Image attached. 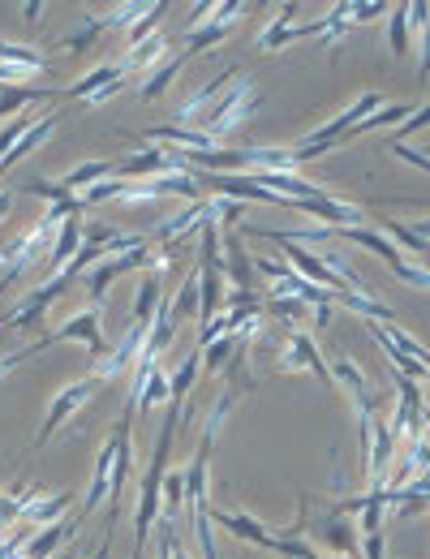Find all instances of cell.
I'll list each match as a JSON object with an SVG mask.
<instances>
[{
    "label": "cell",
    "instance_id": "12",
    "mask_svg": "<svg viewBox=\"0 0 430 559\" xmlns=\"http://www.w3.org/2000/svg\"><path fill=\"white\" fill-rule=\"evenodd\" d=\"M74 508V491H43V486H31L22 499V512H18V521L26 525H56V521H65V512Z\"/></svg>",
    "mask_w": 430,
    "mask_h": 559
},
{
    "label": "cell",
    "instance_id": "36",
    "mask_svg": "<svg viewBox=\"0 0 430 559\" xmlns=\"http://www.w3.org/2000/svg\"><path fill=\"white\" fill-rule=\"evenodd\" d=\"M168 9H172L168 0H151V5H147V13H142V18H138V22L125 31L129 48H138V43H147L151 35H160V22H164V13H168Z\"/></svg>",
    "mask_w": 430,
    "mask_h": 559
},
{
    "label": "cell",
    "instance_id": "33",
    "mask_svg": "<svg viewBox=\"0 0 430 559\" xmlns=\"http://www.w3.org/2000/svg\"><path fill=\"white\" fill-rule=\"evenodd\" d=\"M185 61H190V56H185V52H181V56H168V61H164L160 69H155V74H147V82L138 86V95L147 99V104H151V99H160V95L168 91V86L177 82V74L185 69Z\"/></svg>",
    "mask_w": 430,
    "mask_h": 559
},
{
    "label": "cell",
    "instance_id": "53",
    "mask_svg": "<svg viewBox=\"0 0 430 559\" xmlns=\"http://www.w3.org/2000/svg\"><path fill=\"white\" fill-rule=\"evenodd\" d=\"M426 125H430V104H422V108H418V112H413V117H409L405 125H400V129H396V134H400V138H409V134H422V129H426ZM400 138H396V142H400Z\"/></svg>",
    "mask_w": 430,
    "mask_h": 559
},
{
    "label": "cell",
    "instance_id": "7",
    "mask_svg": "<svg viewBox=\"0 0 430 559\" xmlns=\"http://www.w3.org/2000/svg\"><path fill=\"white\" fill-rule=\"evenodd\" d=\"M246 18V5L241 0H220V5L211 9V18L203 22V26H194V31H185V56H198V52H207V48H215V43H224L228 35H233V26Z\"/></svg>",
    "mask_w": 430,
    "mask_h": 559
},
{
    "label": "cell",
    "instance_id": "2",
    "mask_svg": "<svg viewBox=\"0 0 430 559\" xmlns=\"http://www.w3.org/2000/svg\"><path fill=\"white\" fill-rule=\"evenodd\" d=\"M258 104H263V91H258V86H254L246 74H237L233 82H228V91L215 99V104L203 112V117H198V129H203L211 142H215V138H228L233 129H241V125L254 117Z\"/></svg>",
    "mask_w": 430,
    "mask_h": 559
},
{
    "label": "cell",
    "instance_id": "11",
    "mask_svg": "<svg viewBox=\"0 0 430 559\" xmlns=\"http://www.w3.org/2000/svg\"><path fill=\"white\" fill-rule=\"evenodd\" d=\"M125 86V69H121V61H104L99 69H91L86 78H78L74 86H65V95L69 99H86L91 108H104L112 95H117Z\"/></svg>",
    "mask_w": 430,
    "mask_h": 559
},
{
    "label": "cell",
    "instance_id": "35",
    "mask_svg": "<svg viewBox=\"0 0 430 559\" xmlns=\"http://www.w3.org/2000/svg\"><path fill=\"white\" fill-rule=\"evenodd\" d=\"M104 31H108V18H104V13H86L82 26H74V31H69L61 43H65V52H91V43L104 35Z\"/></svg>",
    "mask_w": 430,
    "mask_h": 559
},
{
    "label": "cell",
    "instance_id": "34",
    "mask_svg": "<svg viewBox=\"0 0 430 559\" xmlns=\"http://www.w3.org/2000/svg\"><path fill=\"white\" fill-rule=\"evenodd\" d=\"M0 65H22V69H31V74H48L52 69V61L43 52L26 48V43H5V39H0Z\"/></svg>",
    "mask_w": 430,
    "mask_h": 559
},
{
    "label": "cell",
    "instance_id": "51",
    "mask_svg": "<svg viewBox=\"0 0 430 559\" xmlns=\"http://www.w3.org/2000/svg\"><path fill=\"white\" fill-rule=\"evenodd\" d=\"M271 314H276V319H301V314H306V301H297V297H271V306H267Z\"/></svg>",
    "mask_w": 430,
    "mask_h": 559
},
{
    "label": "cell",
    "instance_id": "37",
    "mask_svg": "<svg viewBox=\"0 0 430 559\" xmlns=\"http://www.w3.org/2000/svg\"><path fill=\"white\" fill-rule=\"evenodd\" d=\"M198 375H203V349L185 353L181 370H172L168 375V387H172V400H177V405H181V396H190V387L198 383Z\"/></svg>",
    "mask_w": 430,
    "mask_h": 559
},
{
    "label": "cell",
    "instance_id": "22",
    "mask_svg": "<svg viewBox=\"0 0 430 559\" xmlns=\"http://www.w3.org/2000/svg\"><path fill=\"white\" fill-rule=\"evenodd\" d=\"M164 61H168V39L151 35L147 43H138V48H129L121 56V69H125V74H155Z\"/></svg>",
    "mask_w": 430,
    "mask_h": 559
},
{
    "label": "cell",
    "instance_id": "42",
    "mask_svg": "<svg viewBox=\"0 0 430 559\" xmlns=\"http://www.w3.org/2000/svg\"><path fill=\"white\" fill-rule=\"evenodd\" d=\"M125 185H129V181H117V177H108V181H99V185H91V190L82 194V207H95V203H117Z\"/></svg>",
    "mask_w": 430,
    "mask_h": 559
},
{
    "label": "cell",
    "instance_id": "26",
    "mask_svg": "<svg viewBox=\"0 0 430 559\" xmlns=\"http://www.w3.org/2000/svg\"><path fill=\"white\" fill-rule=\"evenodd\" d=\"M327 370H332V387H344L357 405H366L370 400V383H366V375H362V366L353 362V357H332L327 362Z\"/></svg>",
    "mask_w": 430,
    "mask_h": 559
},
{
    "label": "cell",
    "instance_id": "9",
    "mask_svg": "<svg viewBox=\"0 0 430 559\" xmlns=\"http://www.w3.org/2000/svg\"><path fill=\"white\" fill-rule=\"evenodd\" d=\"M168 172H185L181 164V151H168V147H147V151H134L112 168L117 181H155V177H168Z\"/></svg>",
    "mask_w": 430,
    "mask_h": 559
},
{
    "label": "cell",
    "instance_id": "40",
    "mask_svg": "<svg viewBox=\"0 0 430 559\" xmlns=\"http://www.w3.org/2000/svg\"><path fill=\"white\" fill-rule=\"evenodd\" d=\"M181 508H185V469H168L164 473V512L160 516L177 521Z\"/></svg>",
    "mask_w": 430,
    "mask_h": 559
},
{
    "label": "cell",
    "instance_id": "15",
    "mask_svg": "<svg viewBox=\"0 0 430 559\" xmlns=\"http://www.w3.org/2000/svg\"><path fill=\"white\" fill-rule=\"evenodd\" d=\"M112 465H117V439L108 435L104 448H99V456H95V473H91V486H86V499H82V508H78V525L99 504H108V495H112Z\"/></svg>",
    "mask_w": 430,
    "mask_h": 559
},
{
    "label": "cell",
    "instance_id": "41",
    "mask_svg": "<svg viewBox=\"0 0 430 559\" xmlns=\"http://www.w3.org/2000/svg\"><path fill=\"white\" fill-rule=\"evenodd\" d=\"M26 194H35V198H48V203L56 207V203H74L78 194H69L61 181H48V177H35L31 185H26Z\"/></svg>",
    "mask_w": 430,
    "mask_h": 559
},
{
    "label": "cell",
    "instance_id": "44",
    "mask_svg": "<svg viewBox=\"0 0 430 559\" xmlns=\"http://www.w3.org/2000/svg\"><path fill=\"white\" fill-rule=\"evenodd\" d=\"M142 13H147V5H142V0H125V5H117L112 13H104V18H108V31H117V26H125V31H129V26H134Z\"/></svg>",
    "mask_w": 430,
    "mask_h": 559
},
{
    "label": "cell",
    "instance_id": "31",
    "mask_svg": "<svg viewBox=\"0 0 430 559\" xmlns=\"http://www.w3.org/2000/svg\"><path fill=\"white\" fill-rule=\"evenodd\" d=\"M336 306L362 314V319H370V323H396V310L383 306V301H375L370 293H336Z\"/></svg>",
    "mask_w": 430,
    "mask_h": 559
},
{
    "label": "cell",
    "instance_id": "27",
    "mask_svg": "<svg viewBox=\"0 0 430 559\" xmlns=\"http://www.w3.org/2000/svg\"><path fill=\"white\" fill-rule=\"evenodd\" d=\"M340 241H353V246L370 250L375 258H383L387 267H392V263H400V258H405V254H400V250L392 246V241H387V237L379 233V228H340Z\"/></svg>",
    "mask_w": 430,
    "mask_h": 559
},
{
    "label": "cell",
    "instance_id": "8",
    "mask_svg": "<svg viewBox=\"0 0 430 559\" xmlns=\"http://www.w3.org/2000/svg\"><path fill=\"white\" fill-rule=\"evenodd\" d=\"M289 211L301 215H314L323 228H362L366 220V207L362 203H349V198H336V194H314V198H301V203H289Z\"/></svg>",
    "mask_w": 430,
    "mask_h": 559
},
{
    "label": "cell",
    "instance_id": "49",
    "mask_svg": "<svg viewBox=\"0 0 430 559\" xmlns=\"http://www.w3.org/2000/svg\"><path fill=\"white\" fill-rule=\"evenodd\" d=\"M405 13H409V35L422 39L430 31V5H426V0H409Z\"/></svg>",
    "mask_w": 430,
    "mask_h": 559
},
{
    "label": "cell",
    "instance_id": "45",
    "mask_svg": "<svg viewBox=\"0 0 430 559\" xmlns=\"http://www.w3.org/2000/svg\"><path fill=\"white\" fill-rule=\"evenodd\" d=\"M172 310H177V319H185V314H198V276L181 280V293L172 297Z\"/></svg>",
    "mask_w": 430,
    "mask_h": 559
},
{
    "label": "cell",
    "instance_id": "3",
    "mask_svg": "<svg viewBox=\"0 0 430 559\" xmlns=\"http://www.w3.org/2000/svg\"><path fill=\"white\" fill-rule=\"evenodd\" d=\"M396 405H392V418H387V430H392L396 439H409L418 443L426 439V422H430V409L422 400V383H413L405 375H396Z\"/></svg>",
    "mask_w": 430,
    "mask_h": 559
},
{
    "label": "cell",
    "instance_id": "6",
    "mask_svg": "<svg viewBox=\"0 0 430 559\" xmlns=\"http://www.w3.org/2000/svg\"><path fill=\"white\" fill-rule=\"evenodd\" d=\"M99 392V379L95 375H86V379H78V383H69V387H61V392L52 396V405H48V418H43V426H39V435H35V448H43V443H48L56 430H61L69 418H74V413L86 405V400H91Z\"/></svg>",
    "mask_w": 430,
    "mask_h": 559
},
{
    "label": "cell",
    "instance_id": "21",
    "mask_svg": "<svg viewBox=\"0 0 430 559\" xmlns=\"http://www.w3.org/2000/svg\"><path fill=\"white\" fill-rule=\"evenodd\" d=\"M78 534V521H56L43 525L31 542H22V559H56V547Z\"/></svg>",
    "mask_w": 430,
    "mask_h": 559
},
{
    "label": "cell",
    "instance_id": "56",
    "mask_svg": "<svg viewBox=\"0 0 430 559\" xmlns=\"http://www.w3.org/2000/svg\"><path fill=\"white\" fill-rule=\"evenodd\" d=\"M39 9H43L39 0H26V5H22V22H26V26H35V22H39Z\"/></svg>",
    "mask_w": 430,
    "mask_h": 559
},
{
    "label": "cell",
    "instance_id": "48",
    "mask_svg": "<svg viewBox=\"0 0 430 559\" xmlns=\"http://www.w3.org/2000/svg\"><path fill=\"white\" fill-rule=\"evenodd\" d=\"M35 353H43V340H35V344H26V349H18V353H0V379L5 375H13L22 362H31Z\"/></svg>",
    "mask_w": 430,
    "mask_h": 559
},
{
    "label": "cell",
    "instance_id": "47",
    "mask_svg": "<svg viewBox=\"0 0 430 559\" xmlns=\"http://www.w3.org/2000/svg\"><path fill=\"white\" fill-rule=\"evenodd\" d=\"M387 147H392V155H396V160H405V164H413V168H418V172H426V177H430V155H426V147L418 151V147H405V142H387Z\"/></svg>",
    "mask_w": 430,
    "mask_h": 559
},
{
    "label": "cell",
    "instance_id": "30",
    "mask_svg": "<svg viewBox=\"0 0 430 559\" xmlns=\"http://www.w3.org/2000/svg\"><path fill=\"white\" fill-rule=\"evenodd\" d=\"M413 112H418L413 104H383L379 112H370V117L353 129V138H362V134H379V129H400V125H405V121L413 117Z\"/></svg>",
    "mask_w": 430,
    "mask_h": 559
},
{
    "label": "cell",
    "instance_id": "14",
    "mask_svg": "<svg viewBox=\"0 0 430 559\" xmlns=\"http://www.w3.org/2000/svg\"><path fill=\"white\" fill-rule=\"evenodd\" d=\"M297 370H314L319 379L332 383V370H327V357L319 353V340L310 332H293L289 344H284V357H280V375H297Z\"/></svg>",
    "mask_w": 430,
    "mask_h": 559
},
{
    "label": "cell",
    "instance_id": "24",
    "mask_svg": "<svg viewBox=\"0 0 430 559\" xmlns=\"http://www.w3.org/2000/svg\"><path fill=\"white\" fill-rule=\"evenodd\" d=\"M56 91L48 86H0V121H13V112L22 108H35V104H52Z\"/></svg>",
    "mask_w": 430,
    "mask_h": 559
},
{
    "label": "cell",
    "instance_id": "57",
    "mask_svg": "<svg viewBox=\"0 0 430 559\" xmlns=\"http://www.w3.org/2000/svg\"><path fill=\"white\" fill-rule=\"evenodd\" d=\"M168 551H172V559H194V555H190V551H185L181 542H177V529H172V534H168Z\"/></svg>",
    "mask_w": 430,
    "mask_h": 559
},
{
    "label": "cell",
    "instance_id": "17",
    "mask_svg": "<svg viewBox=\"0 0 430 559\" xmlns=\"http://www.w3.org/2000/svg\"><path fill=\"white\" fill-rule=\"evenodd\" d=\"M56 125H61V112H48V117H39L31 129H26V134H22V142H18V147H13L9 155H5V160H0V177H5V172L9 168H18L22 160H26V155H35L39 147H43V142H48L52 134H56Z\"/></svg>",
    "mask_w": 430,
    "mask_h": 559
},
{
    "label": "cell",
    "instance_id": "19",
    "mask_svg": "<svg viewBox=\"0 0 430 559\" xmlns=\"http://www.w3.org/2000/svg\"><path fill=\"white\" fill-rule=\"evenodd\" d=\"M82 241H86V224H82V215H69V220L61 224V233H56V241H52V250H48V267H52V276H56V271H65L69 263H74L78 250H82Z\"/></svg>",
    "mask_w": 430,
    "mask_h": 559
},
{
    "label": "cell",
    "instance_id": "39",
    "mask_svg": "<svg viewBox=\"0 0 430 559\" xmlns=\"http://www.w3.org/2000/svg\"><path fill=\"white\" fill-rule=\"evenodd\" d=\"M241 344H246V340H241L237 332H228V336H220V340H211L207 349H203V370H211V375H215V370H224L228 362H233V353L241 349Z\"/></svg>",
    "mask_w": 430,
    "mask_h": 559
},
{
    "label": "cell",
    "instance_id": "20",
    "mask_svg": "<svg viewBox=\"0 0 430 559\" xmlns=\"http://www.w3.org/2000/svg\"><path fill=\"white\" fill-rule=\"evenodd\" d=\"M211 521L224 525L237 542H250V547H267V551H271V538H276V534H271V529L258 521V516H250V512H215Z\"/></svg>",
    "mask_w": 430,
    "mask_h": 559
},
{
    "label": "cell",
    "instance_id": "32",
    "mask_svg": "<svg viewBox=\"0 0 430 559\" xmlns=\"http://www.w3.org/2000/svg\"><path fill=\"white\" fill-rule=\"evenodd\" d=\"M293 31H297V5H284L276 18L267 22V31H263V39H258V48L276 52V48H284V43H293Z\"/></svg>",
    "mask_w": 430,
    "mask_h": 559
},
{
    "label": "cell",
    "instance_id": "25",
    "mask_svg": "<svg viewBox=\"0 0 430 559\" xmlns=\"http://www.w3.org/2000/svg\"><path fill=\"white\" fill-rule=\"evenodd\" d=\"M112 168H117L112 160H86V164H74L69 172H61V177H56V181H61L69 194H78V198H82L86 190H91V185L108 181V177H112Z\"/></svg>",
    "mask_w": 430,
    "mask_h": 559
},
{
    "label": "cell",
    "instance_id": "43",
    "mask_svg": "<svg viewBox=\"0 0 430 559\" xmlns=\"http://www.w3.org/2000/svg\"><path fill=\"white\" fill-rule=\"evenodd\" d=\"M31 125H35V117H13V121L0 125V160H5V155H9L13 147H18L22 134H26Z\"/></svg>",
    "mask_w": 430,
    "mask_h": 559
},
{
    "label": "cell",
    "instance_id": "52",
    "mask_svg": "<svg viewBox=\"0 0 430 559\" xmlns=\"http://www.w3.org/2000/svg\"><path fill=\"white\" fill-rule=\"evenodd\" d=\"M387 9L392 5H383V0H357V5L349 9V22H375V18H383Z\"/></svg>",
    "mask_w": 430,
    "mask_h": 559
},
{
    "label": "cell",
    "instance_id": "23",
    "mask_svg": "<svg viewBox=\"0 0 430 559\" xmlns=\"http://www.w3.org/2000/svg\"><path fill=\"white\" fill-rule=\"evenodd\" d=\"M147 138L151 142H168V151L172 147H181V151H207V147H215V142L198 125H177V121H172V125H151Z\"/></svg>",
    "mask_w": 430,
    "mask_h": 559
},
{
    "label": "cell",
    "instance_id": "29",
    "mask_svg": "<svg viewBox=\"0 0 430 559\" xmlns=\"http://www.w3.org/2000/svg\"><path fill=\"white\" fill-rule=\"evenodd\" d=\"M164 297L168 293H164V280L160 276H142L138 280V293H134V323L151 327V319H155V310H160Z\"/></svg>",
    "mask_w": 430,
    "mask_h": 559
},
{
    "label": "cell",
    "instance_id": "50",
    "mask_svg": "<svg viewBox=\"0 0 430 559\" xmlns=\"http://www.w3.org/2000/svg\"><path fill=\"white\" fill-rule=\"evenodd\" d=\"M289 271H293V267L280 263V258H267V254L254 258V276H263V280H276V284H280L284 276H289Z\"/></svg>",
    "mask_w": 430,
    "mask_h": 559
},
{
    "label": "cell",
    "instance_id": "54",
    "mask_svg": "<svg viewBox=\"0 0 430 559\" xmlns=\"http://www.w3.org/2000/svg\"><path fill=\"white\" fill-rule=\"evenodd\" d=\"M362 555H366V559H387L383 534H362Z\"/></svg>",
    "mask_w": 430,
    "mask_h": 559
},
{
    "label": "cell",
    "instance_id": "28",
    "mask_svg": "<svg viewBox=\"0 0 430 559\" xmlns=\"http://www.w3.org/2000/svg\"><path fill=\"white\" fill-rule=\"evenodd\" d=\"M379 233H383L387 241H392V246H396L400 254H405V258H426V254H430V241H426V237H422L413 224L383 220V228H379Z\"/></svg>",
    "mask_w": 430,
    "mask_h": 559
},
{
    "label": "cell",
    "instance_id": "18",
    "mask_svg": "<svg viewBox=\"0 0 430 559\" xmlns=\"http://www.w3.org/2000/svg\"><path fill=\"white\" fill-rule=\"evenodd\" d=\"M224 280L233 284V289H246V293H254V284H258L254 263H250V250L241 246L237 233L224 237Z\"/></svg>",
    "mask_w": 430,
    "mask_h": 559
},
{
    "label": "cell",
    "instance_id": "58",
    "mask_svg": "<svg viewBox=\"0 0 430 559\" xmlns=\"http://www.w3.org/2000/svg\"><path fill=\"white\" fill-rule=\"evenodd\" d=\"M9 211H13V194H9V190H0V224L9 220Z\"/></svg>",
    "mask_w": 430,
    "mask_h": 559
},
{
    "label": "cell",
    "instance_id": "5",
    "mask_svg": "<svg viewBox=\"0 0 430 559\" xmlns=\"http://www.w3.org/2000/svg\"><path fill=\"white\" fill-rule=\"evenodd\" d=\"M151 254H155L151 241H147V246H138V250H129V254H104L91 271H86V297L99 306V301H104V293H108V284L129 276V271H138V267H151Z\"/></svg>",
    "mask_w": 430,
    "mask_h": 559
},
{
    "label": "cell",
    "instance_id": "46",
    "mask_svg": "<svg viewBox=\"0 0 430 559\" xmlns=\"http://www.w3.org/2000/svg\"><path fill=\"white\" fill-rule=\"evenodd\" d=\"M31 486H13V491H0V525H9V521H18V512H22V499Z\"/></svg>",
    "mask_w": 430,
    "mask_h": 559
},
{
    "label": "cell",
    "instance_id": "13",
    "mask_svg": "<svg viewBox=\"0 0 430 559\" xmlns=\"http://www.w3.org/2000/svg\"><path fill=\"white\" fill-rule=\"evenodd\" d=\"M142 344H147V327H142V323H129V332H125L117 344H112V353L99 357L95 379L104 383V379H117V375H125V370H134L138 357H142Z\"/></svg>",
    "mask_w": 430,
    "mask_h": 559
},
{
    "label": "cell",
    "instance_id": "10",
    "mask_svg": "<svg viewBox=\"0 0 430 559\" xmlns=\"http://www.w3.org/2000/svg\"><path fill=\"white\" fill-rule=\"evenodd\" d=\"M74 280H78V271H74V267L56 271V276H52L48 284H43V289H35L31 297H26L18 310H9L5 319H0V327H31L35 319H43V314H48V306H52V301L61 297V293H65V289H69V284H74Z\"/></svg>",
    "mask_w": 430,
    "mask_h": 559
},
{
    "label": "cell",
    "instance_id": "1",
    "mask_svg": "<svg viewBox=\"0 0 430 559\" xmlns=\"http://www.w3.org/2000/svg\"><path fill=\"white\" fill-rule=\"evenodd\" d=\"M177 422H181V405L168 400V413L160 422V439H155V456H151V469L138 486V512H134V559H142V547H147L151 529L160 525V512H164V473L172 461V439H177Z\"/></svg>",
    "mask_w": 430,
    "mask_h": 559
},
{
    "label": "cell",
    "instance_id": "55",
    "mask_svg": "<svg viewBox=\"0 0 430 559\" xmlns=\"http://www.w3.org/2000/svg\"><path fill=\"white\" fill-rule=\"evenodd\" d=\"M418 43H422V56H418V78H430V31H426Z\"/></svg>",
    "mask_w": 430,
    "mask_h": 559
},
{
    "label": "cell",
    "instance_id": "16",
    "mask_svg": "<svg viewBox=\"0 0 430 559\" xmlns=\"http://www.w3.org/2000/svg\"><path fill=\"white\" fill-rule=\"evenodd\" d=\"M237 74H241V69H237V65H228L224 74H215L211 82H203L194 95H185L181 104H177V112H172V121H177V125H190V121H198V117H203V112L215 104V99H220V95L228 91V82H233Z\"/></svg>",
    "mask_w": 430,
    "mask_h": 559
},
{
    "label": "cell",
    "instance_id": "59",
    "mask_svg": "<svg viewBox=\"0 0 430 559\" xmlns=\"http://www.w3.org/2000/svg\"><path fill=\"white\" fill-rule=\"evenodd\" d=\"M413 228H418V233H422V237L430 241V215H422V220H418V224H413Z\"/></svg>",
    "mask_w": 430,
    "mask_h": 559
},
{
    "label": "cell",
    "instance_id": "4",
    "mask_svg": "<svg viewBox=\"0 0 430 559\" xmlns=\"http://www.w3.org/2000/svg\"><path fill=\"white\" fill-rule=\"evenodd\" d=\"M43 340V349H52V344H65V340H78L86 344L95 357H104L108 353V344H104V310L91 306V310H78V314H69L65 323H56L48 336H39Z\"/></svg>",
    "mask_w": 430,
    "mask_h": 559
},
{
    "label": "cell",
    "instance_id": "38",
    "mask_svg": "<svg viewBox=\"0 0 430 559\" xmlns=\"http://www.w3.org/2000/svg\"><path fill=\"white\" fill-rule=\"evenodd\" d=\"M409 13H405V5H392L387 9V48H392V56L400 61V56L409 52Z\"/></svg>",
    "mask_w": 430,
    "mask_h": 559
}]
</instances>
